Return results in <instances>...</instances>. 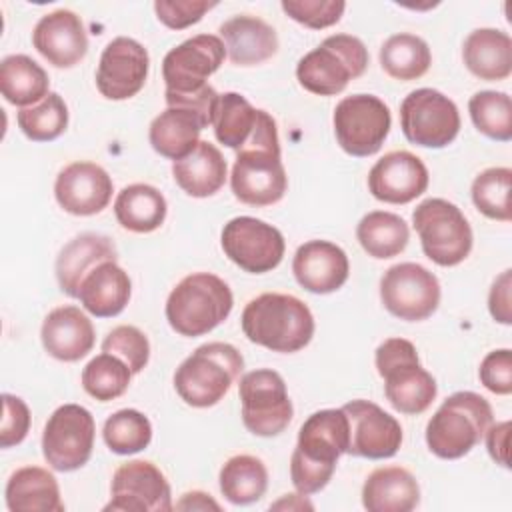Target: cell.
Returning a JSON list of instances; mask_svg holds the SVG:
<instances>
[{"label":"cell","instance_id":"obj_33","mask_svg":"<svg viewBox=\"0 0 512 512\" xmlns=\"http://www.w3.org/2000/svg\"><path fill=\"white\" fill-rule=\"evenodd\" d=\"M10 512H64L60 486L52 472L40 466H22L6 482Z\"/></svg>","mask_w":512,"mask_h":512},{"label":"cell","instance_id":"obj_19","mask_svg":"<svg viewBox=\"0 0 512 512\" xmlns=\"http://www.w3.org/2000/svg\"><path fill=\"white\" fill-rule=\"evenodd\" d=\"M148 70V50L134 38L118 36L100 54L96 88L108 100H128L144 88Z\"/></svg>","mask_w":512,"mask_h":512},{"label":"cell","instance_id":"obj_9","mask_svg":"<svg viewBox=\"0 0 512 512\" xmlns=\"http://www.w3.org/2000/svg\"><path fill=\"white\" fill-rule=\"evenodd\" d=\"M242 422L248 432L262 438L278 436L288 428L294 406L284 378L270 368L246 372L238 384Z\"/></svg>","mask_w":512,"mask_h":512},{"label":"cell","instance_id":"obj_24","mask_svg":"<svg viewBox=\"0 0 512 512\" xmlns=\"http://www.w3.org/2000/svg\"><path fill=\"white\" fill-rule=\"evenodd\" d=\"M292 272L296 282L312 294H330L344 286L350 274L346 252L328 240H308L298 246Z\"/></svg>","mask_w":512,"mask_h":512},{"label":"cell","instance_id":"obj_51","mask_svg":"<svg viewBox=\"0 0 512 512\" xmlns=\"http://www.w3.org/2000/svg\"><path fill=\"white\" fill-rule=\"evenodd\" d=\"M178 510H220V504L202 490H192L182 494V498L176 502Z\"/></svg>","mask_w":512,"mask_h":512},{"label":"cell","instance_id":"obj_10","mask_svg":"<svg viewBox=\"0 0 512 512\" xmlns=\"http://www.w3.org/2000/svg\"><path fill=\"white\" fill-rule=\"evenodd\" d=\"M336 142L356 158L376 154L392 126L390 108L374 94H352L342 98L332 116Z\"/></svg>","mask_w":512,"mask_h":512},{"label":"cell","instance_id":"obj_21","mask_svg":"<svg viewBox=\"0 0 512 512\" xmlns=\"http://www.w3.org/2000/svg\"><path fill=\"white\" fill-rule=\"evenodd\" d=\"M114 184L110 174L94 162H72L64 166L54 182V198L60 208L74 216H94L112 198Z\"/></svg>","mask_w":512,"mask_h":512},{"label":"cell","instance_id":"obj_8","mask_svg":"<svg viewBox=\"0 0 512 512\" xmlns=\"http://www.w3.org/2000/svg\"><path fill=\"white\" fill-rule=\"evenodd\" d=\"M414 230L424 254L438 266H458L474 244L472 228L462 210L444 198H426L412 212Z\"/></svg>","mask_w":512,"mask_h":512},{"label":"cell","instance_id":"obj_18","mask_svg":"<svg viewBox=\"0 0 512 512\" xmlns=\"http://www.w3.org/2000/svg\"><path fill=\"white\" fill-rule=\"evenodd\" d=\"M224 56V42L216 34H196L174 46L162 60L166 92L188 94L200 90L222 66Z\"/></svg>","mask_w":512,"mask_h":512},{"label":"cell","instance_id":"obj_3","mask_svg":"<svg viewBox=\"0 0 512 512\" xmlns=\"http://www.w3.org/2000/svg\"><path fill=\"white\" fill-rule=\"evenodd\" d=\"M232 306V290L220 276L194 272L172 288L164 312L176 334L196 338L220 326L230 316Z\"/></svg>","mask_w":512,"mask_h":512},{"label":"cell","instance_id":"obj_31","mask_svg":"<svg viewBox=\"0 0 512 512\" xmlns=\"http://www.w3.org/2000/svg\"><path fill=\"white\" fill-rule=\"evenodd\" d=\"M464 66L480 80H506L512 72V40L498 28H476L462 44Z\"/></svg>","mask_w":512,"mask_h":512},{"label":"cell","instance_id":"obj_42","mask_svg":"<svg viewBox=\"0 0 512 512\" xmlns=\"http://www.w3.org/2000/svg\"><path fill=\"white\" fill-rule=\"evenodd\" d=\"M102 438L114 454H136L148 448L152 440V424L142 412L134 408H124L106 418Z\"/></svg>","mask_w":512,"mask_h":512},{"label":"cell","instance_id":"obj_37","mask_svg":"<svg viewBox=\"0 0 512 512\" xmlns=\"http://www.w3.org/2000/svg\"><path fill=\"white\" fill-rule=\"evenodd\" d=\"M218 482L220 492L228 502L236 506H248L266 494L268 470L260 458L250 454H236L222 464Z\"/></svg>","mask_w":512,"mask_h":512},{"label":"cell","instance_id":"obj_5","mask_svg":"<svg viewBox=\"0 0 512 512\" xmlns=\"http://www.w3.org/2000/svg\"><path fill=\"white\" fill-rule=\"evenodd\" d=\"M244 370V358L228 342H208L198 346L174 372L178 396L194 408L218 404Z\"/></svg>","mask_w":512,"mask_h":512},{"label":"cell","instance_id":"obj_4","mask_svg":"<svg viewBox=\"0 0 512 512\" xmlns=\"http://www.w3.org/2000/svg\"><path fill=\"white\" fill-rule=\"evenodd\" d=\"M492 424L490 402L470 390L448 396L426 424L430 452L444 460L466 456Z\"/></svg>","mask_w":512,"mask_h":512},{"label":"cell","instance_id":"obj_27","mask_svg":"<svg viewBox=\"0 0 512 512\" xmlns=\"http://www.w3.org/2000/svg\"><path fill=\"white\" fill-rule=\"evenodd\" d=\"M210 124L212 122L194 108L168 106L150 122L148 140L154 152L176 162L194 150L200 142V132Z\"/></svg>","mask_w":512,"mask_h":512},{"label":"cell","instance_id":"obj_46","mask_svg":"<svg viewBox=\"0 0 512 512\" xmlns=\"http://www.w3.org/2000/svg\"><path fill=\"white\" fill-rule=\"evenodd\" d=\"M216 2L206 0H156V18L170 30H184L202 20V16L212 10Z\"/></svg>","mask_w":512,"mask_h":512},{"label":"cell","instance_id":"obj_6","mask_svg":"<svg viewBox=\"0 0 512 512\" xmlns=\"http://www.w3.org/2000/svg\"><path fill=\"white\" fill-rule=\"evenodd\" d=\"M384 394L394 410L414 416L430 408L438 394L434 376L422 368L416 346L406 338L384 340L374 354Z\"/></svg>","mask_w":512,"mask_h":512},{"label":"cell","instance_id":"obj_48","mask_svg":"<svg viewBox=\"0 0 512 512\" xmlns=\"http://www.w3.org/2000/svg\"><path fill=\"white\" fill-rule=\"evenodd\" d=\"M480 382L486 390L508 396L512 392V354L508 348L492 350L484 356L478 368Z\"/></svg>","mask_w":512,"mask_h":512},{"label":"cell","instance_id":"obj_45","mask_svg":"<svg viewBox=\"0 0 512 512\" xmlns=\"http://www.w3.org/2000/svg\"><path fill=\"white\" fill-rule=\"evenodd\" d=\"M280 8L288 18L294 22L312 28L322 30L328 26H334L340 22L346 2L342 0H282Z\"/></svg>","mask_w":512,"mask_h":512},{"label":"cell","instance_id":"obj_26","mask_svg":"<svg viewBox=\"0 0 512 512\" xmlns=\"http://www.w3.org/2000/svg\"><path fill=\"white\" fill-rule=\"evenodd\" d=\"M218 32L234 66H256L278 52L276 30L258 16H232L220 24Z\"/></svg>","mask_w":512,"mask_h":512},{"label":"cell","instance_id":"obj_34","mask_svg":"<svg viewBox=\"0 0 512 512\" xmlns=\"http://www.w3.org/2000/svg\"><path fill=\"white\" fill-rule=\"evenodd\" d=\"M168 204L164 194L150 184L124 186L114 200V216L124 230L148 234L158 230L166 220Z\"/></svg>","mask_w":512,"mask_h":512},{"label":"cell","instance_id":"obj_2","mask_svg":"<svg viewBox=\"0 0 512 512\" xmlns=\"http://www.w3.org/2000/svg\"><path fill=\"white\" fill-rule=\"evenodd\" d=\"M240 324L250 342L282 354L308 346L316 328L310 308L300 298L282 292L252 298L242 310Z\"/></svg>","mask_w":512,"mask_h":512},{"label":"cell","instance_id":"obj_14","mask_svg":"<svg viewBox=\"0 0 512 512\" xmlns=\"http://www.w3.org/2000/svg\"><path fill=\"white\" fill-rule=\"evenodd\" d=\"M224 254L244 272L264 274L274 270L286 250L282 232L254 216H236L222 228Z\"/></svg>","mask_w":512,"mask_h":512},{"label":"cell","instance_id":"obj_47","mask_svg":"<svg viewBox=\"0 0 512 512\" xmlns=\"http://www.w3.org/2000/svg\"><path fill=\"white\" fill-rule=\"evenodd\" d=\"M2 426H0V446L2 448H12L20 444L30 430V408L28 404L14 396L4 392L2 394Z\"/></svg>","mask_w":512,"mask_h":512},{"label":"cell","instance_id":"obj_12","mask_svg":"<svg viewBox=\"0 0 512 512\" xmlns=\"http://www.w3.org/2000/svg\"><path fill=\"white\" fill-rule=\"evenodd\" d=\"M94 436L96 424L90 410L80 404H62L42 432L44 460L58 472H74L90 460Z\"/></svg>","mask_w":512,"mask_h":512},{"label":"cell","instance_id":"obj_40","mask_svg":"<svg viewBox=\"0 0 512 512\" xmlns=\"http://www.w3.org/2000/svg\"><path fill=\"white\" fill-rule=\"evenodd\" d=\"M18 128L32 142H52L68 126V106L58 92H50L42 102L20 108L16 114Z\"/></svg>","mask_w":512,"mask_h":512},{"label":"cell","instance_id":"obj_23","mask_svg":"<svg viewBox=\"0 0 512 512\" xmlns=\"http://www.w3.org/2000/svg\"><path fill=\"white\" fill-rule=\"evenodd\" d=\"M32 44L38 54L56 68H72L88 52L84 22L76 12L66 8L44 14L36 22Z\"/></svg>","mask_w":512,"mask_h":512},{"label":"cell","instance_id":"obj_43","mask_svg":"<svg viewBox=\"0 0 512 512\" xmlns=\"http://www.w3.org/2000/svg\"><path fill=\"white\" fill-rule=\"evenodd\" d=\"M510 184L512 170L506 166H492L482 170L470 188L472 202L486 218L510 222Z\"/></svg>","mask_w":512,"mask_h":512},{"label":"cell","instance_id":"obj_11","mask_svg":"<svg viewBox=\"0 0 512 512\" xmlns=\"http://www.w3.org/2000/svg\"><path fill=\"white\" fill-rule=\"evenodd\" d=\"M400 128L408 142L422 148H444L460 132L454 100L434 88L412 90L400 104Z\"/></svg>","mask_w":512,"mask_h":512},{"label":"cell","instance_id":"obj_17","mask_svg":"<svg viewBox=\"0 0 512 512\" xmlns=\"http://www.w3.org/2000/svg\"><path fill=\"white\" fill-rule=\"evenodd\" d=\"M168 512L172 492L164 472L150 460H130L116 468L104 512Z\"/></svg>","mask_w":512,"mask_h":512},{"label":"cell","instance_id":"obj_22","mask_svg":"<svg viewBox=\"0 0 512 512\" xmlns=\"http://www.w3.org/2000/svg\"><path fill=\"white\" fill-rule=\"evenodd\" d=\"M426 164L408 150L384 154L368 172L370 194L386 204H408L428 188Z\"/></svg>","mask_w":512,"mask_h":512},{"label":"cell","instance_id":"obj_39","mask_svg":"<svg viewBox=\"0 0 512 512\" xmlns=\"http://www.w3.org/2000/svg\"><path fill=\"white\" fill-rule=\"evenodd\" d=\"M132 370L114 354L102 352L94 356L82 370V388L98 402L120 398L132 380Z\"/></svg>","mask_w":512,"mask_h":512},{"label":"cell","instance_id":"obj_30","mask_svg":"<svg viewBox=\"0 0 512 512\" xmlns=\"http://www.w3.org/2000/svg\"><path fill=\"white\" fill-rule=\"evenodd\" d=\"M418 502L420 486L402 466L376 468L364 480L362 506L368 512H410Z\"/></svg>","mask_w":512,"mask_h":512},{"label":"cell","instance_id":"obj_36","mask_svg":"<svg viewBox=\"0 0 512 512\" xmlns=\"http://www.w3.org/2000/svg\"><path fill=\"white\" fill-rule=\"evenodd\" d=\"M356 238L368 256L388 260L404 252L410 240V228L402 216L386 210H374L358 222Z\"/></svg>","mask_w":512,"mask_h":512},{"label":"cell","instance_id":"obj_1","mask_svg":"<svg viewBox=\"0 0 512 512\" xmlns=\"http://www.w3.org/2000/svg\"><path fill=\"white\" fill-rule=\"evenodd\" d=\"M350 428L342 408L310 414L298 430V442L290 458V478L298 494L310 496L326 488L336 462L348 452Z\"/></svg>","mask_w":512,"mask_h":512},{"label":"cell","instance_id":"obj_20","mask_svg":"<svg viewBox=\"0 0 512 512\" xmlns=\"http://www.w3.org/2000/svg\"><path fill=\"white\" fill-rule=\"evenodd\" d=\"M342 410L348 416L350 428V444L346 454L370 460H384L392 458L400 450L402 426L378 404L358 398L344 404Z\"/></svg>","mask_w":512,"mask_h":512},{"label":"cell","instance_id":"obj_29","mask_svg":"<svg viewBox=\"0 0 512 512\" xmlns=\"http://www.w3.org/2000/svg\"><path fill=\"white\" fill-rule=\"evenodd\" d=\"M130 276L116 260L100 262L80 284L78 300L86 312L96 318L118 316L130 302Z\"/></svg>","mask_w":512,"mask_h":512},{"label":"cell","instance_id":"obj_44","mask_svg":"<svg viewBox=\"0 0 512 512\" xmlns=\"http://www.w3.org/2000/svg\"><path fill=\"white\" fill-rule=\"evenodd\" d=\"M102 352L118 356L128 364L132 374H140L150 360V342L140 328L122 324L106 334L102 340Z\"/></svg>","mask_w":512,"mask_h":512},{"label":"cell","instance_id":"obj_15","mask_svg":"<svg viewBox=\"0 0 512 512\" xmlns=\"http://www.w3.org/2000/svg\"><path fill=\"white\" fill-rule=\"evenodd\" d=\"M214 136L232 150L244 148H280L276 120L260 108H254L242 94L224 92L214 112Z\"/></svg>","mask_w":512,"mask_h":512},{"label":"cell","instance_id":"obj_41","mask_svg":"<svg viewBox=\"0 0 512 512\" xmlns=\"http://www.w3.org/2000/svg\"><path fill=\"white\" fill-rule=\"evenodd\" d=\"M472 124L484 136L508 142L512 140V100L506 92L480 90L468 100Z\"/></svg>","mask_w":512,"mask_h":512},{"label":"cell","instance_id":"obj_32","mask_svg":"<svg viewBox=\"0 0 512 512\" xmlns=\"http://www.w3.org/2000/svg\"><path fill=\"white\" fill-rule=\"evenodd\" d=\"M174 182L192 198L216 194L228 176L222 152L208 140H200L190 154L172 164Z\"/></svg>","mask_w":512,"mask_h":512},{"label":"cell","instance_id":"obj_50","mask_svg":"<svg viewBox=\"0 0 512 512\" xmlns=\"http://www.w3.org/2000/svg\"><path fill=\"white\" fill-rule=\"evenodd\" d=\"M508 436H510V422L508 420L490 424L486 434H484L490 458L496 464L504 466V468L510 466V460H508Z\"/></svg>","mask_w":512,"mask_h":512},{"label":"cell","instance_id":"obj_49","mask_svg":"<svg viewBox=\"0 0 512 512\" xmlns=\"http://www.w3.org/2000/svg\"><path fill=\"white\" fill-rule=\"evenodd\" d=\"M510 288H512V274L510 270H504L490 288L488 294V310L490 316L500 324L512 322V308H510Z\"/></svg>","mask_w":512,"mask_h":512},{"label":"cell","instance_id":"obj_28","mask_svg":"<svg viewBox=\"0 0 512 512\" xmlns=\"http://www.w3.org/2000/svg\"><path fill=\"white\" fill-rule=\"evenodd\" d=\"M106 260H118L116 246L108 236L94 232L74 236L56 258V280L60 290L70 298H78L82 280Z\"/></svg>","mask_w":512,"mask_h":512},{"label":"cell","instance_id":"obj_13","mask_svg":"<svg viewBox=\"0 0 512 512\" xmlns=\"http://www.w3.org/2000/svg\"><path fill=\"white\" fill-rule=\"evenodd\" d=\"M438 278L416 262L390 266L380 278V300L384 308L406 322H420L432 316L440 304Z\"/></svg>","mask_w":512,"mask_h":512},{"label":"cell","instance_id":"obj_7","mask_svg":"<svg viewBox=\"0 0 512 512\" xmlns=\"http://www.w3.org/2000/svg\"><path fill=\"white\" fill-rule=\"evenodd\" d=\"M368 50L352 34H332L296 64L300 86L316 96H336L368 68Z\"/></svg>","mask_w":512,"mask_h":512},{"label":"cell","instance_id":"obj_35","mask_svg":"<svg viewBox=\"0 0 512 512\" xmlns=\"http://www.w3.org/2000/svg\"><path fill=\"white\" fill-rule=\"evenodd\" d=\"M46 70L26 54H10L0 62V92L6 102L28 108L42 102L50 92Z\"/></svg>","mask_w":512,"mask_h":512},{"label":"cell","instance_id":"obj_38","mask_svg":"<svg viewBox=\"0 0 512 512\" xmlns=\"http://www.w3.org/2000/svg\"><path fill=\"white\" fill-rule=\"evenodd\" d=\"M430 64V46L424 38L410 32L390 36L380 48V66L394 80H418L428 72Z\"/></svg>","mask_w":512,"mask_h":512},{"label":"cell","instance_id":"obj_25","mask_svg":"<svg viewBox=\"0 0 512 512\" xmlns=\"http://www.w3.org/2000/svg\"><path fill=\"white\" fill-rule=\"evenodd\" d=\"M40 340L52 358L78 362L94 348L96 332L92 320L78 306H58L46 314Z\"/></svg>","mask_w":512,"mask_h":512},{"label":"cell","instance_id":"obj_16","mask_svg":"<svg viewBox=\"0 0 512 512\" xmlns=\"http://www.w3.org/2000/svg\"><path fill=\"white\" fill-rule=\"evenodd\" d=\"M230 188L234 196L248 206L262 208L280 202L288 188L280 150H238L230 174Z\"/></svg>","mask_w":512,"mask_h":512}]
</instances>
